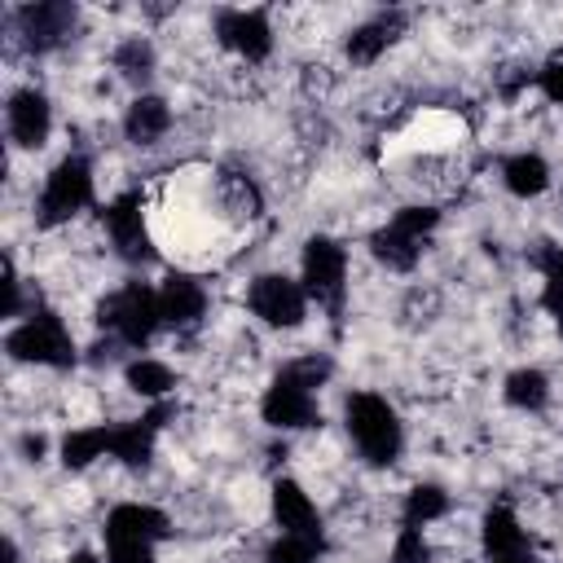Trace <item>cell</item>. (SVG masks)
Returning <instances> with one entry per match:
<instances>
[{
  "label": "cell",
  "instance_id": "obj_1",
  "mask_svg": "<svg viewBox=\"0 0 563 563\" xmlns=\"http://www.w3.org/2000/svg\"><path fill=\"white\" fill-rule=\"evenodd\" d=\"M343 422L352 444L361 449V457L369 466H391L405 449V427L396 418V409L387 405V396L378 391H352L343 405Z\"/></svg>",
  "mask_w": 563,
  "mask_h": 563
},
{
  "label": "cell",
  "instance_id": "obj_2",
  "mask_svg": "<svg viewBox=\"0 0 563 563\" xmlns=\"http://www.w3.org/2000/svg\"><path fill=\"white\" fill-rule=\"evenodd\" d=\"M4 352L18 365H44V369L75 365V339H70V330L57 312H31L22 325L9 330Z\"/></svg>",
  "mask_w": 563,
  "mask_h": 563
},
{
  "label": "cell",
  "instance_id": "obj_3",
  "mask_svg": "<svg viewBox=\"0 0 563 563\" xmlns=\"http://www.w3.org/2000/svg\"><path fill=\"white\" fill-rule=\"evenodd\" d=\"M88 202H92V167H88L79 154H66V158L44 176L35 220H40L44 229H53V224H66L70 216H79Z\"/></svg>",
  "mask_w": 563,
  "mask_h": 563
},
{
  "label": "cell",
  "instance_id": "obj_4",
  "mask_svg": "<svg viewBox=\"0 0 563 563\" xmlns=\"http://www.w3.org/2000/svg\"><path fill=\"white\" fill-rule=\"evenodd\" d=\"M299 268H303V290L308 299H317L321 308L339 312L343 295H347V251L325 238V233H312L303 242V255H299Z\"/></svg>",
  "mask_w": 563,
  "mask_h": 563
},
{
  "label": "cell",
  "instance_id": "obj_5",
  "mask_svg": "<svg viewBox=\"0 0 563 563\" xmlns=\"http://www.w3.org/2000/svg\"><path fill=\"white\" fill-rule=\"evenodd\" d=\"M101 321L128 343V347H141L154 339V330L163 325V312H158V290H150L145 282H123L106 303H101Z\"/></svg>",
  "mask_w": 563,
  "mask_h": 563
},
{
  "label": "cell",
  "instance_id": "obj_6",
  "mask_svg": "<svg viewBox=\"0 0 563 563\" xmlns=\"http://www.w3.org/2000/svg\"><path fill=\"white\" fill-rule=\"evenodd\" d=\"M260 418L273 427V431H303V427H317L321 413H317V396H312V383L303 374H295L290 365H282V374L268 383L264 400H260Z\"/></svg>",
  "mask_w": 563,
  "mask_h": 563
},
{
  "label": "cell",
  "instance_id": "obj_7",
  "mask_svg": "<svg viewBox=\"0 0 563 563\" xmlns=\"http://www.w3.org/2000/svg\"><path fill=\"white\" fill-rule=\"evenodd\" d=\"M246 308L273 330H295L308 317V290L286 273H260L246 286Z\"/></svg>",
  "mask_w": 563,
  "mask_h": 563
},
{
  "label": "cell",
  "instance_id": "obj_8",
  "mask_svg": "<svg viewBox=\"0 0 563 563\" xmlns=\"http://www.w3.org/2000/svg\"><path fill=\"white\" fill-rule=\"evenodd\" d=\"M216 40L242 62H264L273 53V22L264 9H224L216 18Z\"/></svg>",
  "mask_w": 563,
  "mask_h": 563
},
{
  "label": "cell",
  "instance_id": "obj_9",
  "mask_svg": "<svg viewBox=\"0 0 563 563\" xmlns=\"http://www.w3.org/2000/svg\"><path fill=\"white\" fill-rule=\"evenodd\" d=\"M101 224L110 233V246L128 260V264H141L150 260V233H145V216H141V194L128 189L119 194L114 202L101 207Z\"/></svg>",
  "mask_w": 563,
  "mask_h": 563
},
{
  "label": "cell",
  "instance_id": "obj_10",
  "mask_svg": "<svg viewBox=\"0 0 563 563\" xmlns=\"http://www.w3.org/2000/svg\"><path fill=\"white\" fill-rule=\"evenodd\" d=\"M4 119H9V141L18 150H40L53 132V106L40 88H18L9 92V106H4Z\"/></svg>",
  "mask_w": 563,
  "mask_h": 563
},
{
  "label": "cell",
  "instance_id": "obj_11",
  "mask_svg": "<svg viewBox=\"0 0 563 563\" xmlns=\"http://www.w3.org/2000/svg\"><path fill=\"white\" fill-rule=\"evenodd\" d=\"M273 519L282 532H295V537H321V519H317V506L312 497L303 493L299 479H273Z\"/></svg>",
  "mask_w": 563,
  "mask_h": 563
},
{
  "label": "cell",
  "instance_id": "obj_12",
  "mask_svg": "<svg viewBox=\"0 0 563 563\" xmlns=\"http://www.w3.org/2000/svg\"><path fill=\"white\" fill-rule=\"evenodd\" d=\"M158 312L167 325L185 330V325H198V317L207 312V290L202 282H194L189 273H167V282L158 286Z\"/></svg>",
  "mask_w": 563,
  "mask_h": 563
},
{
  "label": "cell",
  "instance_id": "obj_13",
  "mask_svg": "<svg viewBox=\"0 0 563 563\" xmlns=\"http://www.w3.org/2000/svg\"><path fill=\"white\" fill-rule=\"evenodd\" d=\"M106 537H132V541H167L172 537V519L158 506L145 501H119L106 515Z\"/></svg>",
  "mask_w": 563,
  "mask_h": 563
},
{
  "label": "cell",
  "instance_id": "obj_14",
  "mask_svg": "<svg viewBox=\"0 0 563 563\" xmlns=\"http://www.w3.org/2000/svg\"><path fill=\"white\" fill-rule=\"evenodd\" d=\"M400 31H405V18H400V13H378V18H369V22H361V26L347 31L343 53H347V62L369 66V62H378V57L396 44Z\"/></svg>",
  "mask_w": 563,
  "mask_h": 563
},
{
  "label": "cell",
  "instance_id": "obj_15",
  "mask_svg": "<svg viewBox=\"0 0 563 563\" xmlns=\"http://www.w3.org/2000/svg\"><path fill=\"white\" fill-rule=\"evenodd\" d=\"M22 22V35H26V48L44 53L53 44H62L70 35V22H75V9L70 4H26L18 13Z\"/></svg>",
  "mask_w": 563,
  "mask_h": 563
},
{
  "label": "cell",
  "instance_id": "obj_16",
  "mask_svg": "<svg viewBox=\"0 0 563 563\" xmlns=\"http://www.w3.org/2000/svg\"><path fill=\"white\" fill-rule=\"evenodd\" d=\"M167 128H172V106L154 92H141L123 114V132L136 145H154L158 136H167Z\"/></svg>",
  "mask_w": 563,
  "mask_h": 563
},
{
  "label": "cell",
  "instance_id": "obj_17",
  "mask_svg": "<svg viewBox=\"0 0 563 563\" xmlns=\"http://www.w3.org/2000/svg\"><path fill=\"white\" fill-rule=\"evenodd\" d=\"M501 185H506V194H515V198H537V194H545V185H550V163L541 158V154H510L506 163H501Z\"/></svg>",
  "mask_w": 563,
  "mask_h": 563
},
{
  "label": "cell",
  "instance_id": "obj_18",
  "mask_svg": "<svg viewBox=\"0 0 563 563\" xmlns=\"http://www.w3.org/2000/svg\"><path fill=\"white\" fill-rule=\"evenodd\" d=\"M369 251H374V260H378L383 268H391V273H409V268H418V260H422V242L409 238V233H400L391 220L369 238Z\"/></svg>",
  "mask_w": 563,
  "mask_h": 563
},
{
  "label": "cell",
  "instance_id": "obj_19",
  "mask_svg": "<svg viewBox=\"0 0 563 563\" xmlns=\"http://www.w3.org/2000/svg\"><path fill=\"white\" fill-rule=\"evenodd\" d=\"M110 453V427L106 422H92V427H75L62 435V466L66 471H84L92 466L97 457Z\"/></svg>",
  "mask_w": 563,
  "mask_h": 563
},
{
  "label": "cell",
  "instance_id": "obj_20",
  "mask_svg": "<svg viewBox=\"0 0 563 563\" xmlns=\"http://www.w3.org/2000/svg\"><path fill=\"white\" fill-rule=\"evenodd\" d=\"M501 396L510 409H523V413H537L545 409L550 400V378L537 369V365H523V369H510L506 383H501Z\"/></svg>",
  "mask_w": 563,
  "mask_h": 563
},
{
  "label": "cell",
  "instance_id": "obj_21",
  "mask_svg": "<svg viewBox=\"0 0 563 563\" xmlns=\"http://www.w3.org/2000/svg\"><path fill=\"white\" fill-rule=\"evenodd\" d=\"M484 550H488V559H501V554H519V550H528V537H523L519 519H515L506 506H493V510L484 515Z\"/></svg>",
  "mask_w": 563,
  "mask_h": 563
},
{
  "label": "cell",
  "instance_id": "obj_22",
  "mask_svg": "<svg viewBox=\"0 0 563 563\" xmlns=\"http://www.w3.org/2000/svg\"><path fill=\"white\" fill-rule=\"evenodd\" d=\"M123 383H128V391H136L141 400H163V396L176 387V374H172V365L141 356V361H128Z\"/></svg>",
  "mask_w": 563,
  "mask_h": 563
},
{
  "label": "cell",
  "instance_id": "obj_23",
  "mask_svg": "<svg viewBox=\"0 0 563 563\" xmlns=\"http://www.w3.org/2000/svg\"><path fill=\"white\" fill-rule=\"evenodd\" d=\"M444 515H449V493L440 484H413L405 493V523L409 528H427Z\"/></svg>",
  "mask_w": 563,
  "mask_h": 563
},
{
  "label": "cell",
  "instance_id": "obj_24",
  "mask_svg": "<svg viewBox=\"0 0 563 563\" xmlns=\"http://www.w3.org/2000/svg\"><path fill=\"white\" fill-rule=\"evenodd\" d=\"M321 550H325L321 537H295V532H282V537L268 545L264 563H321Z\"/></svg>",
  "mask_w": 563,
  "mask_h": 563
},
{
  "label": "cell",
  "instance_id": "obj_25",
  "mask_svg": "<svg viewBox=\"0 0 563 563\" xmlns=\"http://www.w3.org/2000/svg\"><path fill=\"white\" fill-rule=\"evenodd\" d=\"M114 70H119L123 79H150V70H154V48H150V40H141V35L123 40V44L114 48Z\"/></svg>",
  "mask_w": 563,
  "mask_h": 563
},
{
  "label": "cell",
  "instance_id": "obj_26",
  "mask_svg": "<svg viewBox=\"0 0 563 563\" xmlns=\"http://www.w3.org/2000/svg\"><path fill=\"white\" fill-rule=\"evenodd\" d=\"M391 224L400 229V233H409V238H427L435 224H440V211L435 207H427V202H413V207H400L396 216H391Z\"/></svg>",
  "mask_w": 563,
  "mask_h": 563
},
{
  "label": "cell",
  "instance_id": "obj_27",
  "mask_svg": "<svg viewBox=\"0 0 563 563\" xmlns=\"http://www.w3.org/2000/svg\"><path fill=\"white\" fill-rule=\"evenodd\" d=\"M391 563H431V541L422 537V528H400L396 545H391Z\"/></svg>",
  "mask_w": 563,
  "mask_h": 563
},
{
  "label": "cell",
  "instance_id": "obj_28",
  "mask_svg": "<svg viewBox=\"0 0 563 563\" xmlns=\"http://www.w3.org/2000/svg\"><path fill=\"white\" fill-rule=\"evenodd\" d=\"M106 563H158V559H154V541L106 537Z\"/></svg>",
  "mask_w": 563,
  "mask_h": 563
},
{
  "label": "cell",
  "instance_id": "obj_29",
  "mask_svg": "<svg viewBox=\"0 0 563 563\" xmlns=\"http://www.w3.org/2000/svg\"><path fill=\"white\" fill-rule=\"evenodd\" d=\"M537 88L545 92V101H554V106H563V53H554L541 70H537Z\"/></svg>",
  "mask_w": 563,
  "mask_h": 563
},
{
  "label": "cell",
  "instance_id": "obj_30",
  "mask_svg": "<svg viewBox=\"0 0 563 563\" xmlns=\"http://www.w3.org/2000/svg\"><path fill=\"white\" fill-rule=\"evenodd\" d=\"M541 308L554 317V325L563 334V286H541Z\"/></svg>",
  "mask_w": 563,
  "mask_h": 563
},
{
  "label": "cell",
  "instance_id": "obj_31",
  "mask_svg": "<svg viewBox=\"0 0 563 563\" xmlns=\"http://www.w3.org/2000/svg\"><path fill=\"white\" fill-rule=\"evenodd\" d=\"M22 453H26L31 462H40V453H44V435H22Z\"/></svg>",
  "mask_w": 563,
  "mask_h": 563
},
{
  "label": "cell",
  "instance_id": "obj_32",
  "mask_svg": "<svg viewBox=\"0 0 563 563\" xmlns=\"http://www.w3.org/2000/svg\"><path fill=\"white\" fill-rule=\"evenodd\" d=\"M66 563H101V559H97V554H92V550H75V554H70V559H66Z\"/></svg>",
  "mask_w": 563,
  "mask_h": 563
},
{
  "label": "cell",
  "instance_id": "obj_33",
  "mask_svg": "<svg viewBox=\"0 0 563 563\" xmlns=\"http://www.w3.org/2000/svg\"><path fill=\"white\" fill-rule=\"evenodd\" d=\"M493 563H532V554L519 550V554H501V559H493Z\"/></svg>",
  "mask_w": 563,
  "mask_h": 563
}]
</instances>
